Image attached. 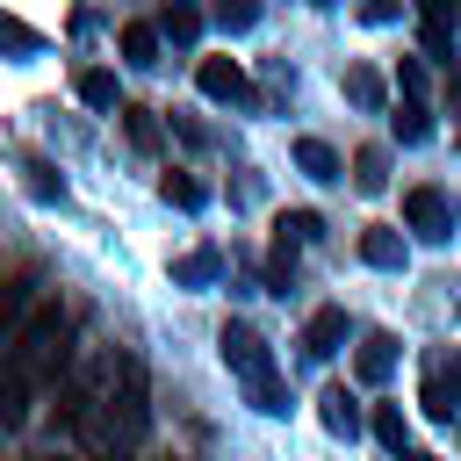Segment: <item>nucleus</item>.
<instances>
[{
	"instance_id": "obj_14",
	"label": "nucleus",
	"mask_w": 461,
	"mask_h": 461,
	"mask_svg": "<svg viewBox=\"0 0 461 461\" xmlns=\"http://www.w3.org/2000/svg\"><path fill=\"white\" fill-rule=\"evenodd\" d=\"M295 166H303L310 180H339V151H331L324 137H295Z\"/></svg>"
},
{
	"instance_id": "obj_19",
	"label": "nucleus",
	"mask_w": 461,
	"mask_h": 461,
	"mask_svg": "<svg viewBox=\"0 0 461 461\" xmlns=\"http://www.w3.org/2000/svg\"><path fill=\"white\" fill-rule=\"evenodd\" d=\"M353 187H360V194H382V187H389V151H360V158H353Z\"/></svg>"
},
{
	"instance_id": "obj_24",
	"label": "nucleus",
	"mask_w": 461,
	"mask_h": 461,
	"mask_svg": "<svg viewBox=\"0 0 461 461\" xmlns=\"http://www.w3.org/2000/svg\"><path fill=\"white\" fill-rule=\"evenodd\" d=\"M158 194H166L173 209H202V187H194L187 173H166V180H158Z\"/></svg>"
},
{
	"instance_id": "obj_23",
	"label": "nucleus",
	"mask_w": 461,
	"mask_h": 461,
	"mask_svg": "<svg viewBox=\"0 0 461 461\" xmlns=\"http://www.w3.org/2000/svg\"><path fill=\"white\" fill-rule=\"evenodd\" d=\"M22 173H29V194H36V202H65V180H58V173H50L43 158H29Z\"/></svg>"
},
{
	"instance_id": "obj_5",
	"label": "nucleus",
	"mask_w": 461,
	"mask_h": 461,
	"mask_svg": "<svg viewBox=\"0 0 461 461\" xmlns=\"http://www.w3.org/2000/svg\"><path fill=\"white\" fill-rule=\"evenodd\" d=\"M194 86H202L209 101H230V108H245V101H252V79H245V65H238V58H202V65H194Z\"/></svg>"
},
{
	"instance_id": "obj_11",
	"label": "nucleus",
	"mask_w": 461,
	"mask_h": 461,
	"mask_svg": "<svg viewBox=\"0 0 461 461\" xmlns=\"http://www.w3.org/2000/svg\"><path fill=\"white\" fill-rule=\"evenodd\" d=\"M122 65H137V72L158 65V22H122Z\"/></svg>"
},
{
	"instance_id": "obj_13",
	"label": "nucleus",
	"mask_w": 461,
	"mask_h": 461,
	"mask_svg": "<svg viewBox=\"0 0 461 461\" xmlns=\"http://www.w3.org/2000/svg\"><path fill=\"white\" fill-rule=\"evenodd\" d=\"M29 389H36V382H29V375H14V367L0 360V432H7V425H22V411H29Z\"/></svg>"
},
{
	"instance_id": "obj_3",
	"label": "nucleus",
	"mask_w": 461,
	"mask_h": 461,
	"mask_svg": "<svg viewBox=\"0 0 461 461\" xmlns=\"http://www.w3.org/2000/svg\"><path fill=\"white\" fill-rule=\"evenodd\" d=\"M144 425H151V411H144V375H137V367L122 360V389H115L108 403H101L94 432H101V439H137Z\"/></svg>"
},
{
	"instance_id": "obj_21",
	"label": "nucleus",
	"mask_w": 461,
	"mask_h": 461,
	"mask_svg": "<svg viewBox=\"0 0 461 461\" xmlns=\"http://www.w3.org/2000/svg\"><path fill=\"white\" fill-rule=\"evenodd\" d=\"M79 101L86 108H115V72H79Z\"/></svg>"
},
{
	"instance_id": "obj_29",
	"label": "nucleus",
	"mask_w": 461,
	"mask_h": 461,
	"mask_svg": "<svg viewBox=\"0 0 461 461\" xmlns=\"http://www.w3.org/2000/svg\"><path fill=\"white\" fill-rule=\"evenodd\" d=\"M454 115H461V72H454Z\"/></svg>"
},
{
	"instance_id": "obj_12",
	"label": "nucleus",
	"mask_w": 461,
	"mask_h": 461,
	"mask_svg": "<svg viewBox=\"0 0 461 461\" xmlns=\"http://www.w3.org/2000/svg\"><path fill=\"white\" fill-rule=\"evenodd\" d=\"M360 259L382 267V274H396V267H403V238H396L389 223H375V230H360Z\"/></svg>"
},
{
	"instance_id": "obj_26",
	"label": "nucleus",
	"mask_w": 461,
	"mask_h": 461,
	"mask_svg": "<svg viewBox=\"0 0 461 461\" xmlns=\"http://www.w3.org/2000/svg\"><path fill=\"white\" fill-rule=\"evenodd\" d=\"M216 22H223V29H252V22H259V7H252V0H223V7H216Z\"/></svg>"
},
{
	"instance_id": "obj_8",
	"label": "nucleus",
	"mask_w": 461,
	"mask_h": 461,
	"mask_svg": "<svg viewBox=\"0 0 461 461\" xmlns=\"http://www.w3.org/2000/svg\"><path fill=\"white\" fill-rule=\"evenodd\" d=\"M389 367H396V339H389V331H367L360 353H353V375H360V382H389Z\"/></svg>"
},
{
	"instance_id": "obj_30",
	"label": "nucleus",
	"mask_w": 461,
	"mask_h": 461,
	"mask_svg": "<svg viewBox=\"0 0 461 461\" xmlns=\"http://www.w3.org/2000/svg\"><path fill=\"white\" fill-rule=\"evenodd\" d=\"M403 461H432V454H418V447H411V454H403Z\"/></svg>"
},
{
	"instance_id": "obj_15",
	"label": "nucleus",
	"mask_w": 461,
	"mask_h": 461,
	"mask_svg": "<svg viewBox=\"0 0 461 461\" xmlns=\"http://www.w3.org/2000/svg\"><path fill=\"white\" fill-rule=\"evenodd\" d=\"M389 130H396L403 144H425V137H432V115H425V101H411V94H403V108L389 115Z\"/></svg>"
},
{
	"instance_id": "obj_18",
	"label": "nucleus",
	"mask_w": 461,
	"mask_h": 461,
	"mask_svg": "<svg viewBox=\"0 0 461 461\" xmlns=\"http://www.w3.org/2000/svg\"><path fill=\"white\" fill-rule=\"evenodd\" d=\"M346 101H353V108H382V72L346 65Z\"/></svg>"
},
{
	"instance_id": "obj_6",
	"label": "nucleus",
	"mask_w": 461,
	"mask_h": 461,
	"mask_svg": "<svg viewBox=\"0 0 461 461\" xmlns=\"http://www.w3.org/2000/svg\"><path fill=\"white\" fill-rule=\"evenodd\" d=\"M425 411L432 418H461V353H439L425 367Z\"/></svg>"
},
{
	"instance_id": "obj_25",
	"label": "nucleus",
	"mask_w": 461,
	"mask_h": 461,
	"mask_svg": "<svg viewBox=\"0 0 461 461\" xmlns=\"http://www.w3.org/2000/svg\"><path fill=\"white\" fill-rule=\"evenodd\" d=\"M274 230H281V238H317V230H324V216H317V209H288Z\"/></svg>"
},
{
	"instance_id": "obj_9",
	"label": "nucleus",
	"mask_w": 461,
	"mask_h": 461,
	"mask_svg": "<svg viewBox=\"0 0 461 461\" xmlns=\"http://www.w3.org/2000/svg\"><path fill=\"white\" fill-rule=\"evenodd\" d=\"M317 418H324V432L353 439V432H360V403H353V389H339V382H331V389L317 396Z\"/></svg>"
},
{
	"instance_id": "obj_10",
	"label": "nucleus",
	"mask_w": 461,
	"mask_h": 461,
	"mask_svg": "<svg viewBox=\"0 0 461 461\" xmlns=\"http://www.w3.org/2000/svg\"><path fill=\"white\" fill-rule=\"evenodd\" d=\"M29 288H36V274L0 281V346H14V331H22V317H29Z\"/></svg>"
},
{
	"instance_id": "obj_16",
	"label": "nucleus",
	"mask_w": 461,
	"mask_h": 461,
	"mask_svg": "<svg viewBox=\"0 0 461 461\" xmlns=\"http://www.w3.org/2000/svg\"><path fill=\"white\" fill-rule=\"evenodd\" d=\"M216 274H223V252H209V245H202V252H187V259L173 267V281H180V288H202V281H216Z\"/></svg>"
},
{
	"instance_id": "obj_31",
	"label": "nucleus",
	"mask_w": 461,
	"mask_h": 461,
	"mask_svg": "<svg viewBox=\"0 0 461 461\" xmlns=\"http://www.w3.org/2000/svg\"><path fill=\"white\" fill-rule=\"evenodd\" d=\"M108 461H130V454H108Z\"/></svg>"
},
{
	"instance_id": "obj_20",
	"label": "nucleus",
	"mask_w": 461,
	"mask_h": 461,
	"mask_svg": "<svg viewBox=\"0 0 461 461\" xmlns=\"http://www.w3.org/2000/svg\"><path fill=\"white\" fill-rule=\"evenodd\" d=\"M375 439H382L389 454H411V432H403V411H389V403H382V411H375Z\"/></svg>"
},
{
	"instance_id": "obj_28",
	"label": "nucleus",
	"mask_w": 461,
	"mask_h": 461,
	"mask_svg": "<svg viewBox=\"0 0 461 461\" xmlns=\"http://www.w3.org/2000/svg\"><path fill=\"white\" fill-rule=\"evenodd\" d=\"M0 43H7V50H36V29H22V22H0Z\"/></svg>"
},
{
	"instance_id": "obj_1",
	"label": "nucleus",
	"mask_w": 461,
	"mask_h": 461,
	"mask_svg": "<svg viewBox=\"0 0 461 461\" xmlns=\"http://www.w3.org/2000/svg\"><path fill=\"white\" fill-rule=\"evenodd\" d=\"M216 353H223V367L245 382V396H252V411H267V418H281L288 411V389H281V375H274V346L252 331V324H223L216 331Z\"/></svg>"
},
{
	"instance_id": "obj_4",
	"label": "nucleus",
	"mask_w": 461,
	"mask_h": 461,
	"mask_svg": "<svg viewBox=\"0 0 461 461\" xmlns=\"http://www.w3.org/2000/svg\"><path fill=\"white\" fill-rule=\"evenodd\" d=\"M403 223H411L425 245L454 238V209H447V194H439V187H411V194H403Z\"/></svg>"
},
{
	"instance_id": "obj_17",
	"label": "nucleus",
	"mask_w": 461,
	"mask_h": 461,
	"mask_svg": "<svg viewBox=\"0 0 461 461\" xmlns=\"http://www.w3.org/2000/svg\"><path fill=\"white\" fill-rule=\"evenodd\" d=\"M158 36H166V43H194V36H202V14H194V7H158Z\"/></svg>"
},
{
	"instance_id": "obj_7",
	"label": "nucleus",
	"mask_w": 461,
	"mask_h": 461,
	"mask_svg": "<svg viewBox=\"0 0 461 461\" xmlns=\"http://www.w3.org/2000/svg\"><path fill=\"white\" fill-rule=\"evenodd\" d=\"M310 360H331L339 346H346V310H310V324H303V339H295Z\"/></svg>"
},
{
	"instance_id": "obj_2",
	"label": "nucleus",
	"mask_w": 461,
	"mask_h": 461,
	"mask_svg": "<svg viewBox=\"0 0 461 461\" xmlns=\"http://www.w3.org/2000/svg\"><path fill=\"white\" fill-rule=\"evenodd\" d=\"M58 360H65V310H58V303H43V310H29V324L14 331L7 367H14V375H29V382H43V375H58Z\"/></svg>"
},
{
	"instance_id": "obj_22",
	"label": "nucleus",
	"mask_w": 461,
	"mask_h": 461,
	"mask_svg": "<svg viewBox=\"0 0 461 461\" xmlns=\"http://www.w3.org/2000/svg\"><path fill=\"white\" fill-rule=\"evenodd\" d=\"M122 130H130L137 151H158V122H151V108H122Z\"/></svg>"
},
{
	"instance_id": "obj_27",
	"label": "nucleus",
	"mask_w": 461,
	"mask_h": 461,
	"mask_svg": "<svg viewBox=\"0 0 461 461\" xmlns=\"http://www.w3.org/2000/svg\"><path fill=\"white\" fill-rule=\"evenodd\" d=\"M425 43H432V58L454 50V43H447V7H425Z\"/></svg>"
}]
</instances>
